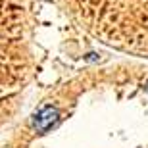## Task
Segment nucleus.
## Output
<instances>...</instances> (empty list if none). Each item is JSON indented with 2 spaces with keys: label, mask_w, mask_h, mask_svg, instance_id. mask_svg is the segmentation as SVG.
Listing matches in <instances>:
<instances>
[{
  "label": "nucleus",
  "mask_w": 148,
  "mask_h": 148,
  "mask_svg": "<svg viewBox=\"0 0 148 148\" xmlns=\"http://www.w3.org/2000/svg\"><path fill=\"white\" fill-rule=\"evenodd\" d=\"M58 117H60V114H58L56 108H52V106H44V108H40V110L35 114L33 127L37 129L38 133H44V131H48L50 127L58 121Z\"/></svg>",
  "instance_id": "obj_1"
}]
</instances>
